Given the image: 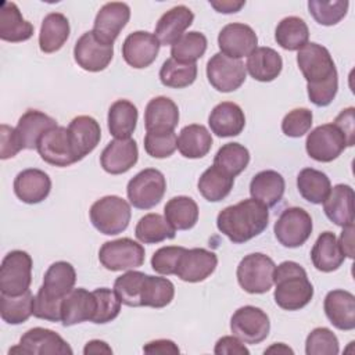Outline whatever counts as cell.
Returning a JSON list of instances; mask_svg holds the SVG:
<instances>
[{
    "instance_id": "6da1fadb",
    "label": "cell",
    "mask_w": 355,
    "mask_h": 355,
    "mask_svg": "<svg viewBox=\"0 0 355 355\" xmlns=\"http://www.w3.org/2000/svg\"><path fill=\"white\" fill-rule=\"evenodd\" d=\"M297 64L306 80L309 101L327 107L338 90V73L330 51L319 43H306L298 50Z\"/></svg>"
},
{
    "instance_id": "7a4b0ae2",
    "label": "cell",
    "mask_w": 355,
    "mask_h": 355,
    "mask_svg": "<svg viewBox=\"0 0 355 355\" xmlns=\"http://www.w3.org/2000/svg\"><path fill=\"white\" fill-rule=\"evenodd\" d=\"M268 207L254 198L229 205L216 216L218 230L234 244H243L259 236L268 227Z\"/></svg>"
},
{
    "instance_id": "3957f363",
    "label": "cell",
    "mask_w": 355,
    "mask_h": 355,
    "mask_svg": "<svg viewBox=\"0 0 355 355\" xmlns=\"http://www.w3.org/2000/svg\"><path fill=\"white\" fill-rule=\"evenodd\" d=\"M273 284L275 302L284 311H300L313 297V286L305 269L294 261H284L275 268Z\"/></svg>"
},
{
    "instance_id": "277c9868",
    "label": "cell",
    "mask_w": 355,
    "mask_h": 355,
    "mask_svg": "<svg viewBox=\"0 0 355 355\" xmlns=\"http://www.w3.org/2000/svg\"><path fill=\"white\" fill-rule=\"evenodd\" d=\"M93 226L105 236H115L126 230L132 211L126 200L118 196H105L93 202L89 211Z\"/></svg>"
},
{
    "instance_id": "5b68a950",
    "label": "cell",
    "mask_w": 355,
    "mask_h": 355,
    "mask_svg": "<svg viewBox=\"0 0 355 355\" xmlns=\"http://www.w3.org/2000/svg\"><path fill=\"white\" fill-rule=\"evenodd\" d=\"M275 262L262 252L245 255L237 266V282L240 287L250 294L268 293L273 286Z\"/></svg>"
},
{
    "instance_id": "8992f818",
    "label": "cell",
    "mask_w": 355,
    "mask_h": 355,
    "mask_svg": "<svg viewBox=\"0 0 355 355\" xmlns=\"http://www.w3.org/2000/svg\"><path fill=\"white\" fill-rule=\"evenodd\" d=\"M166 191V180L161 171L146 168L136 173L126 186L129 202L137 209H150L161 202Z\"/></svg>"
},
{
    "instance_id": "52a82bcc",
    "label": "cell",
    "mask_w": 355,
    "mask_h": 355,
    "mask_svg": "<svg viewBox=\"0 0 355 355\" xmlns=\"http://www.w3.org/2000/svg\"><path fill=\"white\" fill-rule=\"evenodd\" d=\"M32 258L26 251L12 250L1 261L0 291L6 295H21L32 282Z\"/></svg>"
},
{
    "instance_id": "ba28073f",
    "label": "cell",
    "mask_w": 355,
    "mask_h": 355,
    "mask_svg": "<svg viewBox=\"0 0 355 355\" xmlns=\"http://www.w3.org/2000/svg\"><path fill=\"white\" fill-rule=\"evenodd\" d=\"M98 261L111 272L136 269L144 263V247L129 237L105 241L100 247Z\"/></svg>"
},
{
    "instance_id": "9c48e42d",
    "label": "cell",
    "mask_w": 355,
    "mask_h": 355,
    "mask_svg": "<svg viewBox=\"0 0 355 355\" xmlns=\"http://www.w3.org/2000/svg\"><path fill=\"white\" fill-rule=\"evenodd\" d=\"M312 229V218L301 207L286 208L273 226L275 237L287 248L301 247L311 237Z\"/></svg>"
},
{
    "instance_id": "30bf717a",
    "label": "cell",
    "mask_w": 355,
    "mask_h": 355,
    "mask_svg": "<svg viewBox=\"0 0 355 355\" xmlns=\"http://www.w3.org/2000/svg\"><path fill=\"white\" fill-rule=\"evenodd\" d=\"M8 354L17 355H72L69 344L55 331L44 327H33L25 331L19 344L10 348Z\"/></svg>"
},
{
    "instance_id": "8fae6325",
    "label": "cell",
    "mask_w": 355,
    "mask_h": 355,
    "mask_svg": "<svg viewBox=\"0 0 355 355\" xmlns=\"http://www.w3.org/2000/svg\"><path fill=\"white\" fill-rule=\"evenodd\" d=\"M348 147L347 137L334 123H324L308 133L305 150L318 162H331Z\"/></svg>"
},
{
    "instance_id": "7c38bea8",
    "label": "cell",
    "mask_w": 355,
    "mask_h": 355,
    "mask_svg": "<svg viewBox=\"0 0 355 355\" xmlns=\"http://www.w3.org/2000/svg\"><path fill=\"white\" fill-rule=\"evenodd\" d=\"M230 330L245 344H259L269 336L270 320L261 308L244 305L232 315Z\"/></svg>"
},
{
    "instance_id": "4fadbf2b",
    "label": "cell",
    "mask_w": 355,
    "mask_h": 355,
    "mask_svg": "<svg viewBox=\"0 0 355 355\" xmlns=\"http://www.w3.org/2000/svg\"><path fill=\"white\" fill-rule=\"evenodd\" d=\"M245 65L241 60L215 53L207 62V78L214 89L222 93L237 90L245 80Z\"/></svg>"
},
{
    "instance_id": "5bb4252c",
    "label": "cell",
    "mask_w": 355,
    "mask_h": 355,
    "mask_svg": "<svg viewBox=\"0 0 355 355\" xmlns=\"http://www.w3.org/2000/svg\"><path fill=\"white\" fill-rule=\"evenodd\" d=\"M114 57V44L100 42L92 31L85 32L75 43V62L87 72H100L105 69Z\"/></svg>"
},
{
    "instance_id": "9a60e30c",
    "label": "cell",
    "mask_w": 355,
    "mask_h": 355,
    "mask_svg": "<svg viewBox=\"0 0 355 355\" xmlns=\"http://www.w3.org/2000/svg\"><path fill=\"white\" fill-rule=\"evenodd\" d=\"M40 158L54 166H69L75 162H78L71 140L68 128L65 126H55L47 130L39 140L36 147Z\"/></svg>"
},
{
    "instance_id": "2e32d148",
    "label": "cell",
    "mask_w": 355,
    "mask_h": 355,
    "mask_svg": "<svg viewBox=\"0 0 355 355\" xmlns=\"http://www.w3.org/2000/svg\"><path fill=\"white\" fill-rule=\"evenodd\" d=\"M258 44V36L254 29L241 22L225 25L218 35V46L220 53L229 58L240 60L248 57Z\"/></svg>"
},
{
    "instance_id": "e0dca14e",
    "label": "cell",
    "mask_w": 355,
    "mask_h": 355,
    "mask_svg": "<svg viewBox=\"0 0 355 355\" xmlns=\"http://www.w3.org/2000/svg\"><path fill=\"white\" fill-rule=\"evenodd\" d=\"M130 18V8L126 3L111 1L105 3L97 12L92 32L94 36L105 43L114 44L121 31L126 26Z\"/></svg>"
},
{
    "instance_id": "ac0fdd59",
    "label": "cell",
    "mask_w": 355,
    "mask_h": 355,
    "mask_svg": "<svg viewBox=\"0 0 355 355\" xmlns=\"http://www.w3.org/2000/svg\"><path fill=\"white\" fill-rule=\"evenodd\" d=\"M159 42L154 33L136 31L126 36L122 44V57L128 65L136 69L150 67L159 51Z\"/></svg>"
},
{
    "instance_id": "d6986e66",
    "label": "cell",
    "mask_w": 355,
    "mask_h": 355,
    "mask_svg": "<svg viewBox=\"0 0 355 355\" xmlns=\"http://www.w3.org/2000/svg\"><path fill=\"white\" fill-rule=\"evenodd\" d=\"M216 266L218 257L215 252L205 248H186L175 275L183 282L200 283L208 279L215 272Z\"/></svg>"
},
{
    "instance_id": "ffe728a7",
    "label": "cell",
    "mask_w": 355,
    "mask_h": 355,
    "mask_svg": "<svg viewBox=\"0 0 355 355\" xmlns=\"http://www.w3.org/2000/svg\"><path fill=\"white\" fill-rule=\"evenodd\" d=\"M139 159L137 143L133 139H115L110 141L100 155L103 169L111 175H121L136 165Z\"/></svg>"
},
{
    "instance_id": "44dd1931",
    "label": "cell",
    "mask_w": 355,
    "mask_h": 355,
    "mask_svg": "<svg viewBox=\"0 0 355 355\" xmlns=\"http://www.w3.org/2000/svg\"><path fill=\"white\" fill-rule=\"evenodd\" d=\"M68 133L73 154L78 161L90 154L101 139V129L98 122L89 115L75 116L68 125Z\"/></svg>"
},
{
    "instance_id": "7402d4cb",
    "label": "cell",
    "mask_w": 355,
    "mask_h": 355,
    "mask_svg": "<svg viewBox=\"0 0 355 355\" xmlns=\"http://www.w3.org/2000/svg\"><path fill=\"white\" fill-rule=\"evenodd\" d=\"M51 190L50 176L37 168L21 171L14 179V193L25 204H39Z\"/></svg>"
},
{
    "instance_id": "603a6c76",
    "label": "cell",
    "mask_w": 355,
    "mask_h": 355,
    "mask_svg": "<svg viewBox=\"0 0 355 355\" xmlns=\"http://www.w3.org/2000/svg\"><path fill=\"white\" fill-rule=\"evenodd\" d=\"M323 309L330 323L338 330L355 329V297L347 290H331L326 294Z\"/></svg>"
},
{
    "instance_id": "cb8c5ba5",
    "label": "cell",
    "mask_w": 355,
    "mask_h": 355,
    "mask_svg": "<svg viewBox=\"0 0 355 355\" xmlns=\"http://www.w3.org/2000/svg\"><path fill=\"white\" fill-rule=\"evenodd\" d=\"M57 122L54 118L37 110H28L18 119L15 126V136L22 150H33L37 147L40 137L55 128Z\"/></svg>"
},
{
    "instance_id": "d4e9b609",
    "label": "cell",
    "mask_w": 355,
    "mask_h": 355,
    "mask_svg": "<svg viewBox=\"0 0 355 355\" xmlns=\"http://www.w3.org/2000/svg\"><path fill=\"white\" fill-rule=\"evenodd\" d=\"M211 132L218 137L239 136L245 126V115L241 107L232 101H222L215 105L208 116Z\"/></svg>"
},
{
    "instance_id": "484cf974",
    "label": "cell",
    "mask_w": 355,
    "mask_h": 355,
    "mask_svg": "<svg viewBox=\"0 0 355 355\" xmlns=\"http://www.w3.org/2000/svg\"><path fill=\"white\" fill-rule=\"evenodd\" d=\"M96 312V298L93 291L78 287L72 288L62 300L61 322L62 326H73L93 319Z\"/></svg>"
},
{
    "instance_id": "4316f807",
    "label": "cell",
    "mask_w": 355,
    "mask_h": 355,
    "mask_svg": "<svg viewBox=\"0 0 355 355\" xmlns=\"http://www.w3.org/2000/svg\"><path fill=\"white\" fill-rule=\"evenodd\" d=\"M179 123V108L173 100L165 96L151 98L144 111L147 132H173Z\"/></svg>"
},
{
    "instance_id": "83f0119b",
    "label": "cell",
    "mask_w": 355,
    "mask_h": 355,
    "mask_svg": "<svg viewBox=\"0 0 355 355\" xmlns=\"http://www.w3.org/2000/svg\"><path fill=\"white\" fill-rule=\"evenodd\" d=\"M194 14L186 6H175L164 12L155 25V37L161 46H172L193 24Z\"/></svg>"
},
{
    "instance_id": "f1b7e54d",
    "label": "cell",
    "mask_w": 355,
    "mask_h": 355,
    "mask_svg": "<svg viewBox=\"0 0 355 355\" xmlns=\"http://www.w3.org/2000/svg\"><path fill=\"white\" fill-rule=\"evenodd\" d=\"M354 189L349 184H336L323 201L326 216L341 227L354 225Z\"/></svg>"
},
{
    "instance_id": "f546056e",
    "label": "cell",
    "mask_w": 355,
    "mask_h": 355,
    "mask_svg": "<svg viewBox=\"0 0 355 355\" xmlns=\"http://www.w3.org/2000/svg\"><path fill=\"white\" fill-rule=\"evenodd\" d=\"M76 282L75 268L67 261H57L49 266L43 276V284L39 291L54 300L64 297L73 288Z\"/></svg>"
},
{
    "instance_id": "4dcf8cb0",
    "label": "cell",
    "mask_w": 355,
    "mask_h": 355,
    "mask_svg": "<svg viewBox=\"0 0 355 355\" xmlns=\"http://www.w3.org/2000/svg\"><path fill=\"white\" fill-rule=\"evenodd\" d=\"M283 69L282 55L272 47H257L245 62V71L258 82L275 80Z\"/></svg>"
},
{
    "instance_id": "1f68e13d",
    "label": "cell",
    "mask_w": 355,
    "mask_h": 355,
    "mask_svg": "<svg viewBox=\"0 0 355 355\" xmlns=\"http://www.w3.org/2000/svg\"><path fill=\"white\" fill-rule=\"evenodd\" d=\"M311 259L313 266L324 273L334 272L343 265L345 255L334 233L323 232L319 234L311 250Z\"/></svg>"
},
{
    "instance_id": "d6a6232c",
    "label": "cell",
    "mask_w": 355,
    "mask_h": 355,
    "mask_svg": "<svg viewBox=\"0 0 355 355\" xmlns=\"http://www.w3.org/2000/svg\"><path fill=\"white\" fill-rule=\"evenodd\" d=\"M284 189V178L272 169L258 172L250 182L251 198L262 202L268 208L276 205L282 200Z\"/></svg>"
},
{
    "instance_id": "836d02e7",
    "label": "cell",
    "mask_w": 355,
    "mask_h": 355,
    "mask_svg": "<svg viewBox=\"0 0 355 355\" xmlns=\"http://www.w3.org/2000/svg\"><path fill=\"white\" fill-rule=\"evenodd\" d=\"M33 25L24 19L18 6L12 1H6L0 11V39L4 42L18 43L25 42L33 35Z\"/></svg>"
},
{
    "instance_id": "e575fe53",
    "label": "cell",
    "mask_w": 355,
    "mask_h": 355,
    "mask_svg": "<svg viewBox=\"0 0 355 355\" xmlns=\"http://www.w3.org/2000/svg\"><path fill=\"white\" fill-rule=\"evenodd\" d=\"M69 21L61 12L47 14L39 32V47L43 53L50 54L58 51L69 37Z\"/></svg>"
},
{
    "instance_id": "d590c367",
    "label": "cell",
    "mask_w": 355,
    "mask_h": 355,
    "mask_svg": "<svg viewBox=\"0 0 355 355\" xmlns=\"http://www.w3.org/2000/svg\"><path fill=\"white\" fill-rule=\"evenodd\" d=\"M212 147V136L204 125L184 126L178 137V150L184 158L197 159L205 157Z\"/></svg>"
},
{
    "instance_id": "8d00e7d4",
    "label": "cell",
    "mask_w": 355,
    "mask_h": 355,
    "mask_svg": "<svg viewBox=\"0 0 355 355\" xmlns=\"http://www.w3.org/2000/svg\"><path fill=\"white\" fill-rule=\"evenodd\" d=\"M139 112L129 100H116L108 110V130L115 139H130L137 125Z\"/></svg>"
},
{
    "instance_id": "74e56055",
    "label": "cell",
    "mask_w": 355,
    "mask_h": 355,
    "mask_svg": "<svg viewBox=\"0 0 355 355\" xmlns=\"http://www.w3.org/2000/svg\"><path fill=\"white\" fill-rule=\"evenodd\" d=\"M234 178L218 168L216 165H212L207 168L202 175L198 179L197 187L200 194L211 202H218L226 198L232 189H233Z\"/></svg>"
},
{
    "instance_id": "f35d334b",
    "label": "cell",
    "mask_w": 355,
    "mask_h": 355,
    "mask_svg": "<svg viewBox=\"0 0 355 355\" xmlns=\"http://www.w3.org/2000/svg\"><path fill=\"white\" fill-rule=\"evenodd\" d=\"M297 189L305 201L311 204H322L331 189V183L324 172L313 168H304L297 176Z\"/></svg>"
},
{
    "instance_id": "ab89813d",
    "label": "cell",
    "mask_w": 355,
    "mask_h": 355,
    "mask_svg": "<svg viewBox=\"0 0 355 355\" xmlns=\"http://www.w3.org/2000/svg\"><path fill=\"white\" fill-rule=\"evenodd\" d=\"M164 216L175 230H189L198 220V205L187 196L172 197L164 207Z\"/></svg>"
},
{
    "instance_id": "60d3db41",
    "label": "cell",
    "mask_w": 355,
    "mask_h": 355,
    "mask_svg": "<svg viewBox=\"0 0 355 355\" xmlns=\"http://www.w3.org/2000/svg\"><path fill=\"white\" fill-rule=\"evenodd\" d=\"M309 39V29L306 22L295 15L283 18L275 31V40L277 44L288 51H295L304 47Z\"/></svg>"
},
{
    "instance_id": "b9f144b4",
    "label": "cell",
    "mask_w": 355,
    "mask_h": 355,
    "mask_svg": "<svg viewBox=\"0 0 355 355\" xmlns=\"http://www.w3.org/2000/svg\"><path fill=\"white\" fill-rule=\"evenodd\" d=\"M135 236L140 243L155 244L175 239L176 230L165 216L159 214H147L139 219L135 227Z\"/></svg>"
},
{
    "instance_id": "7bdbcfd3",
    "label": "cell",
    "mask_w": 355,
    "mask_h": 355,
    "mask_svg": "<svg viewBox=\"0 0 355 355\" xmlns=\"http://www.w3.org/2000/svg\"><path fill=\"white\" fill-rule=\"evenodd\" d=\"M173 297L175 286L169 279L146 275L140 297L141 306H150L157 309L164 308L172 302Z\"/></svg>"
},
{
    "instance_id": "ee69618b",
    "label": "cell",
    "mask_w": 355,
    "mask_h": 355,
    "mask_svg": "<svg viewBox=\"0 0 355 355\" xmlns=\"http://www.w3.org/2000/svg\"><path fill=\"white\" fill-rule=\"evenodd\" d=\"M35 297L31 290L21 295H0V315L8 324H21L33 315Z\"/></svg>"
},
{
    "instance_id": "f6af8a7d",
    "label": "cell",
    "mask_w": 355,
    "mask_h": 355,
    "mask_svg": "<svg viewBox=\"0 0 355 355\" xmlns=\"http://www.w3.org/2000/svg\"><path fill=\"white\" fill-rule=\"evenodd\" d=\"M208 40L204 33L193 31L180 36L171 47V55L173 60L184 64H196L207 50Z\"/></svg>"
},
{
    "instance_id": "bcb514c9",
    "label": "cell",
    "mask_w": 355,
    "mask_h": 355,
    "mask_svg": "<svg viewBox=\"0 0 355 355\" xmlns=\"http://www.w3.org/2000/svg\"><path fill=\"white\" fill-rule=\"evenodd\" d=\"M250 162V151L240 143L223 144L214 157V165L236 178L240 175Z\"/></svg>"
},
{
    "instance_id": "7dc6e473",
    "label": "cell",
    "mask_w": 355,
    "mask_h": 355,
    "mask_svg": "<svg viewBox=\"0 0 355 355\" xmlns=\"http://www.w3.org/2000/svg\"><path fill=\"white\" fill-rule=\"evenodd\" d=\"M197 78V64H184L168 58L159 69V80L164 86L183 89L194 83Z\"/></svg>"
},
{
    "instance_id": "c3c4849f",
    "label": "cell",
    "mask_w": 355,
    "mask_h": 355,
    "mask_svg": "<svg viewBox=\"0 0 355 355\" xmlns=\"http://www.w3.org/2000/svg\"><path fill=\"white\" fill-rule=\"evenodd\" d=\"M146 273L139 270H128L118 276L114 282V291L118 294L122 304L128 306H141V287Z\"/></svg>"
},
{
    "instance_id": "681fc988",
    "label": "cell",
    "mask_w": 355,
    "mask_h": 355,
    "mask_svg": "<svg viewBox=\"0 0 355 355\" xmlns=\"http://www.w3.org/2000/svg\"><path fill=\"white\" fill-rule=\"evenodd\" d=\"M349 3L347 0H334V1H320L309 0L308 10L313 19L324 26H331L338 24L348 11Z\"/></svg>"
},
{
    "instance_id": "f907efd6",
    "label": "cell",
    "mask_w": 355,
    "mask_h": 355,
    "mask_svg": "<svg viewBox=\"0 0 355 355\" xmlns=\"http://www.w3.org/2000/svg\"><path fill=\"white\" fill-rule=\"evenodd\" d=\"M96 298V312L92 319L96 324H104L114 320L121 312V300L118 294L107 287H100L93 291Z\"/></svg>"
},
{
    "instance_id": "816d5d0a",
    "label": "cell",
    "mask_w": 355,
    "mask_h": 355,
    "mask_svg": "<svg viewBox=\"0 0 355 355\" xmlns=\"http://www.w3.org/2000/svg\"><path fill=\"white\" fill-rule=\"evenodd\" d=\"M340 344L337 336L327 327L313 329L305 340L306 355H337Z\"/></svg>"
},
{
    "instance_id": "f5cc1de1",
    "label": "cell",
    "mask_w": 355,
    "mask_h": 355,
    "mask_svg": "<svg viewBox=\"0 0 355 355\" xmlns=\"http://www.w3.org/2000/svg\"><path fill=\"white\" fill-rule=\"evenodd\" d=\"M178 148L175 132H147L144 136V150L153 158H168Z\"/></svg>"
},
{
    "instance_id": "db71d44e",
    "label": "cell",
    "mask_w": 355,
    "mask_h": 355,
    "mask_svg": "<svg viewBox=\"0 0 355 355\" xmlns=\"http://www.w3.org/2000/svg\"><path fill=\"white\" fill-rule=\"evenodd\" d=\"M313 115L308 108H294L284 115L282 121V130L288 137H301L309 132L312 126Z\"/></svg>"
},
{
    "instance_id": "11a10c76",
    "label": "cell",
    "mask_w": 355,
    "mask_h": 355,
    "mask_svg": "<svg viewBox=\"0 0 355 355\" xmlns=\"http://www.w3.org/2000/svg\"><path fill=\"white\" fill-rule=\"evenodd\" d=\"M186 248L182 245H166L158 248L151 258V268L159 275H175L180 257Z\"/></svg>"
},
{
    "instance_id": "9f6ffc18",
    "label": "cell",
    "mask_w": 355,
    "mask_h": 355,
    "mask_svg": "<svg viewBox=\"0 0 355 355\" xmlns=\"http://www.w3.org/2000/svg\"><path fill=\"white\" fill-rule=\"evenodd\" d=\"M62 300H54L37 290L33 302V316L49 322H61Z\"/></svg>"
},
{
    "instance_id": "6f0895ef",
    "label": "cell",
    "mask_w": 355,
    "mask_h": 355,
    "mask_svg": "<svg viewBox=\"0 0 355 355\" xmlns=\"http://www.w3.org/2000/svg\"><path fill=\"white\" fill-rule=\"evenodd\" d=\"M0 158L8 159L15 157L22 148L18 144L17 136H15V128H11L6 123L0 126Z\"/></svg>"
},
{
    "instance_id": "680465c9",
    "label": "cell",
    "mask_w": 355,
    "mask_h": 355,
    "mask_svg": "<svg viewBox=\"0 0 355 355\" xmlns=\"http://www.w3.org/2000/svg\"><path fill=\"white\" fill-rule=\"evenodd\" d=\"M216 355H248L250 351L244 343L236 336H223L220 337L214 348Z\"/></svg>"
},
{
    "instance_id": "91938a15",
    "label": "cell",
    "mask_w": 355,
    "mask_h": 355,
    "mask_svg": "<svg viewBox=\"0 0 355 355\" xmlns=\"http://www.w3.org/2000/svg\"><path fill=\"white\" fill-rule=\"evenodd\" d=\"M336 126L340 128V130L344 133L348 141V147H352L355 144V108L348 107L344 108L334 119L333 122Z\"/></svg>"
},
{
    "instance_id": "94428289",
    "label": "cell",
    "mask_w": 355,
    "mask_h": 355,
    "mask_svg": "<svg viewBox=\"0 0 355 355\" xmlns=\"http://www.w3.org/2000/svg\"><path fill=\"white\" fill-rule=\"evenodd\" d=\"M143 351L146 354H159V355H166V354H179L180 349L179 347L172 341L166 338H159L147 343L143 347Z\"/></svg>"
},
{
    "instance_id": "6125c7cd",
    "label": "cell",
    "mask_w": 355,
    "mask_h": 355,
    "mask_svg": "<svg viewBox=\"0 0 355 355\" xmlns=\"http://www.w3.org/2000/svg\"><path fill=\"white\" fill-rule=\"evenodd\" d=\"M338 244L343 254L352 259L354 258V225H348L343 227Z\"/></svg>"
},
{
    "instance_id": "be15d7a7",
    "label": "cell",
    "mask_w": 355,
    "mask_h": 355,
    "mask_svg": "<svg viewBox=\"0 0 355 355\" xmlns=\"http://www.w3.org/2000/svg\"><path fill=\"white\" fill-rule=\"evenodd\" d=\"M211 7H214L218 12H222V14H233V12H237L240 11L244 6H245V1H236V0H220V1H209Z\"/></svg>"
},
{
    "instance_id": "e7e4bbea",
    "label": "cell",
    "mask_w": 355,
    "mask_h": 355,
    "mask_svg": "<svg viewBox=\"0 0 355 355\" xmlns=\"http://www.w3.org/2000/svg\"><path fill=\"white\" fill-rule=\"evenodd\" d=\"M83 354L85 355H90V354H112V349L103 340H90V341L86 343V345L83 348Z\"/></svg>"
},
{
    "instance_id": "03108f58",
    "label": "cell",
    "mask_w": 355,
    "mask_h": 355,
    "mask_svg": "<svg viewBox=\"0 0 355 355\" xmlns=\"http://www.w3.org/2000/svg\"><path fill=\"white\" fill-rule=\"evenodd\" d=\"M276 352L277 354H294V351L283 343H275L273 345H270L269 348L265 349V354H276Z\"/></svg>"
}]
</instances>
